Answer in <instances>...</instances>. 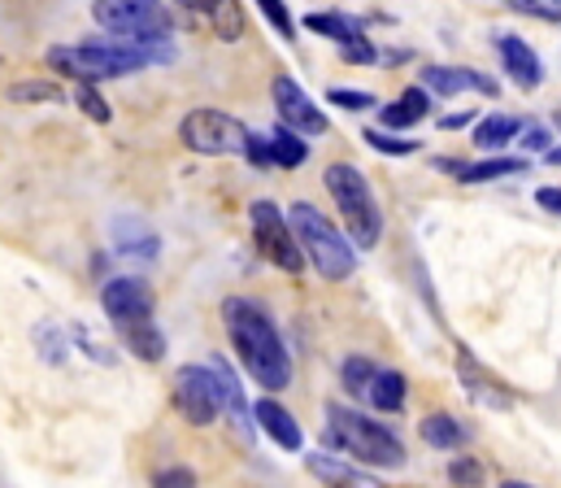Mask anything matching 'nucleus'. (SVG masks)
<instances>
[{
	"instance_id": "28",
	"label": "nucleus",
	"mask_w": 561,
	"mask_h": 488,
	"mask_svg": "<svg viewBox=\"0 0 561 488\" xmlns=\"http://www.w3.org/2000/svg\"><path fill=\"white\" fill-rule=\"evenodd\" d=\"M362 140H366L375 154H383V158H410V154H419V149H422L419 140L388 136V132H379V127H366V132H362Z\"/></svg>"
},
{
	"instance_id": "7",
	"label": "nucleus",
	"mask_w": 561,
	"mask_h": 488,
	"mask_svg": "<svg viewBox=\"0 0 561 488\" xmlns=\"http://www.w3.org/2000/svg\"><path fill=\"white\" fill-rule=\"evenodd\" d=\"M170 401L192 428H209L227 410V388L209 362H187L170 379Z\"/></svg>"
},
{
	"instance_id": "39",
	"label": "nucleus",
	"mask_w": 561,
	"mask_h": 488,
	"mask_svg": "<svg viewBox=\"0 0 561 488\" xmlns=\"http://www.w3.org/2000/svg\"><path fill=\"white\" fill-rule=\"evenodd\" d=\"M470 123H479V114H474V110H461V114H444V118H439V132H461V127H470Z\"/></svg>"
},
{
	"instance_id": "19",
	"label": "nucleus",
	"mask_w": 561,
	"mask_h": 488,
	"mask_svg": "<svg viewBox=\"0 0 561 488\" xmlns=\"http://www.w3.org/2000/svg\"><path fill=\"white\" fill-rule=\"evenodd\" d=\"M305 26H309L313 35L335 39V44H353V39H362V35H366V18H357V13H348V9L309 13V18H305Z\"/></svg>"
},
{
	"instance_id": "34",
	"label": "nucleus",
	"mask_w": 561,
	"mask_h": 488,
	"mask_svg": "<svg viewBox=\"0 0 561 488\" xmlns=\"http://www.w3.org/2000/svg\"><path fill=\"white\" fill-rule=\"evenodd\" d=\"M257 9H262V13H266V22H271V26H275V31H279L283 39H287V44H291V39H296V26H291V13H287V4H279V0H262V4H257Z\"/></svg>"
},
{
	"instance_id": "29",
	"label": "nucleus",
	"mask_w": 561,
	"mask_h": 488,
	"mask_svg": "<svg viewBox=\"0 0 561 488\" xmlns=\"http://www.w3.org/2000/svg\"><path fill=\"white\" fill-rule=\"evenodd\" d=\"M75 105L92 118V123H110L114 118V110H110V101L96 92V88H75Z\"/></svg>"
},
{
	"instance_id": "40",
	"label": "nucleus",
	"mask_w": 561,
	"mask_h": 488,
	"mask_svg": "<svg viewBox=\"0 0 561 488\" xmlns=\"http://www.w3.org/2000/svg\"><path fill=\"white\" fill-rule=\"evenodd\" d=\"M249 162L253 166H271V149H266V136H249Z\"/></svg>"
},
{
	"instance_id": "41",
	"label": "nucleus",
	"mask_w": 561,
	"mask_h": 488,
	"mask_svg": "<svg viewBox=\"0 0 561 488\" xmlns=\"http://www.w3.org/2000/svg\"><path fill=\"white\" fill-rule=\"evenodd\" d=\"M536 205L561 218V188H540V192H536Z\"/></svg>"
},
{
	"instance_id": "3",
	"label": "nucleus",
	"mask_w": 561,
	"mask_h": 488,
	"mask_svg": "<svg viewBox=\"0 0 561 488\" xmlns=\"http://www.w3.org/2000/svg\"><path fill=\"white\" fill-rule=\"evenodd\" d=\"M327 445L344 450L348 458H357V463H366V467H388V472H397V467L410 463L405 441H401L392 428H383L379 419H370V415H362V410H353V406H344V401H331V406H327Z\"/></svg>"
},
{
	"instance_id": "13",
	"label": "nucleus",
	"mask_w": 561,
	"mask_h": 488,
	"mask_svg": "<svg viewBox=\"0 0 561 488\" xmlns=\"http://www.w3.org/2000/svg\"><path fill=\"white\" fill-rule=\"evenodd\" d=\"M496 53L505 61V75L523 88V92H536L545 83V61L536 57V48L523 39V35H496Z\"/></svg>"
},
{
	"instance_id": "9",
	"label": "nucleus",
	"mask_w": 561,
	"mask_h": 488,
	"mask_svg": "<svg viewBox=\"0 0 561 488\" xmlns=\"http://www.w3.org/2000/svg\"><path fill=\"white\" fill-rule=\"evenodd\" d=\"M249 223H253V245H257V253L271 266H279L287 275H300L305 271L300 245H296V236L287 227V214H283L275 201H253L249 205Z\"/></svg>"
},
{
	"instance_id": "37",
	"label": "nucleus",
	"mask_w": 561,
	"mask_h": 488,
	"mask_svg": "<svg viewBox=\"0 0 561 488\" xmlns=\"http://www.w3.org/2000/svg\"><path fill=\"white\" fill-rule=\"evenodd\" d=\"M70 331H75V340L88 349V358H92V362H105V366H114V362H118V358H114V349H110V344H96L83 327H70Z\"/></svg>"
},
{
	"instance_id": "44",
	"label": "nucleus",
	"mask_w": 561,
	"mask_h": 488,
	"mask_svg": "<svg viewBox=\"0 0 561 488\" xmlns=\"http://www.w3.org/2000/svg\"><path fill=\"white\" fill-rule=\"evenodd\" d=\"M558 132H561V114H558Z\"/></svg>"
},
{
	"instance_id": "30",
	"label": "nucleus",
	"mask_w": 561,
	"mask_h": 488,
	"mask_svg": "<svg viewBox=\"0 0 561 488\" xmlns=\"http://www.w3.org/2000/svg\"><path fill=\"white\" fill-rule=\"evenodd\" d=\"M9 97L13 101H66V92L57 83H13Z\"/></svg>"
},
{
	"instance_id": "33",
	"label": "nucleus",
	"mask_w": 561,
	"mask_h": 488,
	"mask_svg": "<svg viewBox=\"0 0 561 488\" xmlns=\"http://www.w3.org/2000/svg\"><path fill=\"white\" fill-rule=\"evenodd\" d=\"M340 61H348V66H375V61H379V48L362 35V39H353V44H340Z\"/></svg>"
},
{
	"instance_id": "26",
	"label": "nucleus",
	"mask_w": 561,
	"mask_h": 488,
	"mask_svg": "<svg viewBox=\"0 0 561 488\" xmlns=\"http://www.w3.org/2000/svg\"><path fill=\"white\" fill-rule=\"evenodd\" d=\"M375 375H379V366H375L366 353H348V358L340 362V379H344V393H348V397H366V388H370Z\"/></svg>"
},
{
	"instance_id": "18",
	"label": "nucleus",
	"mask_w": 561,
	"mask_h": 488,
	"mask_svg": "<svg viewBox=\"0 0 561 488\" xmlns=\"http://www.w3.org/2000/svg\"><path fill=\"white\" fill-rule=\"evenodd\" d=\"M457 371H461L466 393H470L479 406H510V388H505V384H496L488 371H479V362H474L466 349H457Z\"/></svg>"
},
{
	"instance_id": "23",
	"label": "nucleus",
	"mask_w": 561,
	"mask_h": 488,
	"mask_svg": "<svg viewBox=\"0 0 561 488\" xmlns=\"http://www.w3.org/2000/svg\"><path fill=\"white\" fill-rule=\"evenodd\" d=\"M523 127H527V123H523V118H514V114H488V118H479V123H474V149L496 154V149H505Z\"/></svg>"
},
{
	"instance_id": "2",
	"label": "nucleus",
	"mask_w": 561,
	"mask_h": 488,
	"mask_svg": "<svg viewBox=\"0 0 561 488\" xmlns=\"http://www.w3.org/2000/svg\"><path fill=\"white\" fill-rule=\"evenodd\" d=\"M222 324H227V336H231V349H236L240 366L266 393H283L291 384V353L283 344L279 324L249 297H227L222 302Z\"/></svg>"
},
{
	"instance_id": "6",
	"label": "nucleus",
	"mask_w": 561,
	"mask_h": 488,
	"mask_svg": "<svg viewBox=\"0 0 561 488\" xmlns=\"http://www.w3.org/2000/svg\"><path fill=\"white\" fill-rule=\"evenodd\" d=\"M249 127L222 110H192L179 123V140L196 158H249Z\"/></svg>"
},
{
	"instance_id": "24",
	"label": "nucleus",
	"mask_w": 561,
	"mask_h": 488,
	"mask_svg": "<svg viewBox=\"0 0 561 488\" xmlns=\"http://www.w3.org/2000/svg\"><path fill=\"white\" fill-rule=\"evenodd\" d=\"M118 336H123V344H127L140 362H161V358H165V336H161V327L152 324V319L118 327Z\"/></svg>"
},
{
	"instance_id": "35",
	"label": "nucleus",
	"mask_w": 561,
	"mask_h": 488,
	"mask_svg": "<svg viewBox=\"0 0 561 488\" xmlns=\"http://www.w3.org/2000/svg\"><path fill=\"white\" fill-rule=\"evenodd\" d=\"M327 101L340 105V110H375V97L370 92H353V88H331Z\"/></svg>"
},
{
	"instance_id": "1",
	"label": "nucleus",
	"mask_w": 561,
	"mask_h": 488,
	"mask_svg": "<svg viewBox=\"0 0 561 488\" xmlns=\"http://www.w3.org/2000/svg\"><path fill=\"white\" fill-rule=\"evenodd\" d=\"M179 48L170 39H88V44H61L48 48V66L79 88H96L110 79H127L144 66L174 61Z\"/></svg>"
},
{
	"instance_id": "10",
	"label": "nucleus",
	"mask_w": 561,
	"mask_h": 488,
	"mask_svg": "<svg viewBox=\"0 0 561 488\" xmlns=\"http://www.w3.org/2000/svg\"><path fill=\"white\" fill-rule=\"evenodd\" d=\"M271 101H275V114H279V127L296 132L300 140L305 136H327V114L313 105V97L291 79V75H275L271 83Z\"/></svg>"
},
{
	"instance_id": "14",
	"label": "nucleus",
	"mask_w": 561,
	"mask_h": 488,
	"mask_svg": "<svg viewBox=\"0 0 561 488\" xmlns=\"http://www.w3.org/2000/svg\"><path fill=\"white\" fill-rule=\"evenodd\" d=\"M253 423H257L279 450H287V454H296V450L305 445V432H300L296 415H291L283 401H275V397H262V401L253 406Z\"/></svg>"
},
{
	"instance_id": "20",
	"label": "nucleus",
	"mask_w": 561,
	"mask_h": 488,
	"mask_svg": "<svg viewBox=\"0 0 561 488\" xmlns=\"http://www.w3.org/2000/svg\"><path fill=\"white\" fill-rule=\"evenodd\" d=\"M114 249H118L123 258H144V262H152V258L161 253V240H157L152 227H144L140 218H118V223H114Z\"/></svg>"
},
{
	"instance_id": "38",
	"label": "nucleus",
	"mask_w": 561,
	"mask_h": 488,
	"mask_svg": "<svg viewBox=\"0 0 561 488\" xmlns=\"http://www.w3.org/2000/svg\"><path fill=\"white\" fill-rule=\"evenodd\" d=\"M518 136H523V149H553V136L545 127H523Z\"/></svg>"
},
{
	"instance_id": "36",
	"label": "nucleus",
	"mask_w": 561,
	"mask_h": 488,
	"mask_svg": "<svg viewBox=\"0 0 561 488\" xmlns=\"http://www.w3.org/2000/svg\"><path fill=\"white\" fill-rule=\"evenodd\" d=\"M152 488H196V472H192V467H165V472L152 480Z\"/></svg>"
},
{
	"instance_id": "17",
	"label": "nucleus",
	"mask_w": 561,
	"mask_h": 488,
	"mask_svg": "<svg viewBox=\"0 0 561 488\" xmlns=\"http://www.w3.org/2000/svg\"><path fill=\"white\" fill-rule=\"evenodd\" d=\"M426 114H431V97L422 92L419 83H410V88H405V92H401L397 101H388V105L379 110V123H383L379 132H388V136H392V132L419 127V123L426 118Z\"/></svg>"
},
{
	"instance_id": "25",
	"label": "nucleus",
	"mask_w": 561,
	"mask_h": 488,
	"mask_svg": "<svg viewBox=\"0 0 561 488\" xmlns=\"http://www.w3.org/2000/svg\"><path fill=\"white\" fill-rule=\"evenodd\" d=\"M266 149H271V166H283V170H296V166H305V158H309L305 140L296 132H287V127H275L266 136Z\"/></svg>"
},
{
	"instance_id": "22",
	"label": "nucleus",
	"mask_w": 561,
	"mask_h": 488,
	"mask_svg": "<svg viewBox=\"0 0 561 488\" xmlns=\"http://www.w3.org/2000/svg\"><path fill=\"white\" fill-rule=\"evenodd\" d=\"M419 436L431 445V450H461L470 445V428L453 415H426L419 423Z\"/></svg>"
},
{
	"instance_id": "16",
	"label": "nucleus",
	"mask_w": 561,
	"mask_h": 488,
	"mask_svg": "<svg viewBox=\"0 0 561 488\" xmlns=\"http://www.w3.org/2000/svg\"><path fill=\"white\" fill-rule=\"evenodd\" d=\"M439 170L453 174L457 183H492V179H510V174H523L527 158H483V162H453V158H439Z\"/></svg>"
},
{
	"instance_id": "4",
	"label": "nucleus",
	"mask_w": 561,
	"mask_h": 488,
	"mask_svg": "<svg viewBox=\"0 0 561 488\" xmlns=\"http://www.w3.org/2000/svg\"><path fill=\"white\" fill-rule=\"evenodd\" d=\"M283 214H287V227H291V236L300 245L305 266H313L327 284H340V280H348L357 271L353 245L331 227V218H322V209H313L309 201H296Z\"/></svg>"
},
{
	"instance_id": "11",
	"label": "nucleus",
	"mask_w": 561,
	"mask_h": 488,
	"mask_svg": "<svg viewBox=\"0 0 561 488\" xmlns=\"http://www.w3.org/2000/svg\"><path fill=\"white\" fill-rule=\"evenodd\" d=\"M152 288L136 280V275H114V280H105V288H101V310H105V319L114 327H127V324H144V319H152Z\"/></svg>"
},
{
	"instance_id": "43",
	"label": "nucleus",
	"mask_w": 561,
	"mask_h": 488,
	"mask_svg": "<svg viewBox=\"0 0 561 488\" xmlns=\"http://www.w3.org/2000/svg\"><path fill=\"white\" fill-rule=\"evenodd\" d=\"M501 488H536V485H523V480H505Z\"/></svg>"
},
{
	"instance_id": "5",
	"label": "nucleus",
	"mask_w": 561,
	"mask_h": 488,
	"mask_svg": "<svg viewBox=\"0 0 561 488\" xmlns=\"http://www.w3.org/2000/svg\"><path fill=\"white\" fill-rule=\"evenodd\" d=\"M322 183H327V192H331V201L348 227V240L357 249H375L383 240V209L375 201L370 179L353 162H331L322 170Z\"/></svg>"
},
{
	"instance_id": "42",
	"label": "nucleus",
	"mask_w": 561,
	"mask_h": 488,
	"mask_svg": "<svg viewBox=\"0 0 561 488\" xmlns=\"http://www.w3.org/2000/svg\"><path fill=\"white\" fill-rule=\"evenodd\" d=\"M545 162H549V166H561V149H549V154H545Z\"/></svg>"
},
{
	"instance_id": "32",
	"label": "nucleus",
	"mask_w": 561,
	"mask_h": 488,
	"mask_svg": "<svg viewBox=\"0 0 561 488\" xmlns=\"http://www.w3.org/2000/svg\"><path fill=\"white\" fill-rule=\"evenodd\" d=\"M505 9H514L523 18H540V22H561V4L553 0H510Z\"/></svg>"
},
{
	"instance_id": "31",
	"label": "nucleus",
	"mask_w": 561,
	"mask_h": 488,
	"mask_svg": "<svg viewBox=\"0 0 561 488\" xmlns=\"http://www.w3.org/2000/svg\"><path fill=\"white\" fill-rule=\"evenodd\" d=\"M448 480L457 488H474L483 480V463H479V458H453V463H448Z\"/></svg>"
},
{
	"instance_id": "27",
	"label": "nucleus",
	"mask_w": 561,
	"mask_h": 488,
	"mask_svg": "<svg viewBox=\"0 0 561 488\" xmlns=\"http://www.w3.org/2000/svg\"><path fill=\"white\" fill-rule=\"evenodd\" d=\"M187 9H201L209 13V22L218 26L222 39H236L244 31V4H231V0H214V4H187Z\"/></svg>"
},
{
	"instance_id": "21",
	"label": "nucleus",
	"mask_w": 561,
	"mask_h": 488,
	"mask_svg": "<svg viewBox=\"0 0 561 488\" xmlns=\"http://www.w3.org/2000/svg\"><path fill=\"white\" fill-rule=\"evenodd\" d=\"M405 393H410L405 375L392 371V366H379V375H375L370 388H366V401H370L379 415H401V410H405Z\"/></svg>"
},
{
	"instance_id": "8",
	"label": "nucleus",
	"mask_w": 561,
	"mask_h": 488,
	"mask_svg": "<svg viewBox=\"0 0 561 488\" xmlns=\"http://www.w3.org/2000/svg\"><path fill=\"white\" fill-rule=\"evenodd\" d=\"M92 18L114 39H170L174 31V9L157 0H96Z\"/></svg>"
},
{
	"instance_id": "12",
	"label": "nucleus",
	"mask_w": 561,
	"mask_h": 488,
	"mask_svg": "<svg viewBox=\"0 0 561 488\" xmlns=\"http://www.w3.org/2000/svg\"><path fill=\"white\" fill-rule=\"evenodd\" d=\"M422 92L457 97V92H479V97H501V83L483 70L470 66H422Z\"/></svg>"
},
{
	"instance_id": "15",
	"label": "nucleus",
	"mask_w": 561,
	"mask_h": 488,
	"mask_svg": "<svg viewBox=\"0 0 561 488\" xmlns=\"http://www.w3.org/2000/svg\"><path fill=\"white\" fill-rule=\"evenodd\" d=\"M305 467H309V476H318L327 488H388L379 476H370V472H362V467H353V463H344L335 454H322V450L309 454Z\"/></svg>"
}]
</instances>
